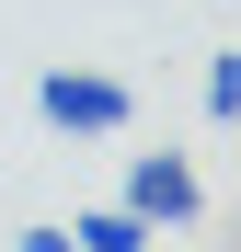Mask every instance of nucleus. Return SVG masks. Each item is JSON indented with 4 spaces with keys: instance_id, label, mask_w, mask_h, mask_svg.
<instances>
[{
    "instance_id": "1",
    "label": "nucleus",
    "mask_w": 241,
    "mask_h": 252,
    "mask_svg": "<svg viewBox=\"0 0 241 252\" xmlns=\"http://www.w3.org/2000/svg\"><path fill=\"white\" fill-rule=\"evenodd\" d=\"M34 115H46L58 138H127V126H138V92L115 69H46V80H34Z\"/></svg>"
},
{
    "instance_id": "2",
    "label": "nucleus",
    "mask_w": 241,
    "mask_h": 252,
    "mask_svg": "<svg viewBox=\"0 0 241 252\" xmlns=\"http://www.w3.org/2000/svg\"><path fill=\"white\" fill-rule=\"evenodd\" d=\"M127 206H138L149 229H184L195 206H207V184H195L184 149H138V160H127Z\"/></svg>"
},
{
    "instance_id": "3",
    "label": "nucleus",
    "mask_w": 241,
    "mask_h": 252,
    "mask_svg": "<svg viewBox=\"0 0 241 252\" xmlns=\"http://www.w3.org/2000/svg\"><path fill=\"white\" fill-rule=\"evenodd\" d=\"M69 241H80V252H149L161 229L138 218V206H127V195H115V206H80V218H69Z\"/></svg>"
},
{
    "instance_id": "4",
    "label": "nucleus",
    "mask_w": 241,
    "mask_h": 252,
    "mask_svg": "<svg viewBox=\"0 0 241 252\" xmlns=\"http://www.w3.org/2000/svg\"><path fill=\"white\" fill-rule=\"evenodd\" d=\"M207 115H218V126H241V46H218V58H207Z\"/></svg>"
},
{
    "instance_id": "5",
    "label": "nucleus",
    "mask_w": 241,
    "mask_h": 252,
    "mask_svg": "<svg viewBox=\"0 0 241 252\" xmlns=\"http://www.w3.org/2000/svg\"><path fill=\"white\" fill-rule=\"evenodd\" d=\"M12 252H80V241H69V218H34V229H12Z\"/></svg>"
}]
</instances>
